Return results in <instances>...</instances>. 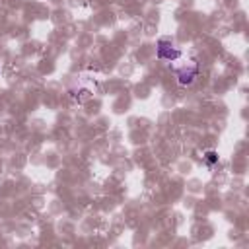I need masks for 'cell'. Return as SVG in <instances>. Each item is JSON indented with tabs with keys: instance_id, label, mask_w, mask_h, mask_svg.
Returning a JSON list of instances; mask_svg holds the SVG:
<instances>
[{
	"instance_id": "6da1fadb",
	"label": "cell",
	"mask_w": 249,
	"mask_h": 249,
	"mask_svg": "<svg viewBox=\"0 0 249 249\" xmlns=\"http://www.w3.org/2000/svg\"><path fill=\"white\" fill-rule=\"evenodd\" d=\"M175 74H177V82H179V86H191V84L195 82V78L198 76V66H196V62H191L189 66L177 70Z\"/></svg>"
},
{
	"instance_id": "7a4b0ae2",
	"label": "cell",
	"mask_w": 249,
	"mask_h": 249,
	"mask_svg": "<svg viewBox=\"0 0 249 249\" xmlns=\"http://www.w3.org/2000/svg\"><path fill=\"white\" fill-rule=\"evenodd\" d=\"M156 54H158L160 60H175V58L181 56V51L175 49V47H173L171 43H167V41H160V43H158V51H156Z\"/></svg>"
},
{
	"instance_id": "3957f363",
	"label": "cell",
	"mask_w": 249,
	"mask_h": 249,
	"mask_svg": "<svg viewBox=\"0 0 249 249\" xmlns=\"http://www.w3.org/2000/svg\"><path fill=\"white\" fill-rule=\"evenodd\" d=\"M204 161H206L208 165H214V163L218 161V154H216V152H206V154H204Z\"/></svg>"
}]
</instances>
